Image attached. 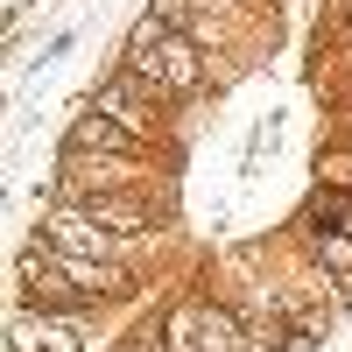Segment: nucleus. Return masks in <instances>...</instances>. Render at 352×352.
Masks as SVG:
<instances>
[{"instance_id":"1","label":"nucleus","mask_w":352,"mask_h":352,"mask_svg":"<svg viewBox=\"0 0 352 352\" xmlns=\"http://www.w3.org/2000/svg\"><path fill=\"white\" fill-rule=\"evenodd\" d=\"M120 71H127L155 106H176V99H197V92H204L197 36L169 28L162 14H141V21H134V36H127V50H120Z\"/></svg>"},{"instance_id":"4","label":"nucleus","mask_w":352,"mask_h":352,"mask_svg":"<svg viewBox=\"0 0 352 352\" xmlns=\"http://www.w3.org/2000/svg\"><path fill=\"white\" fill-rule=\"evenodd\" d=\"M310 247H317V261L352 289V232L345 226H331V219H310Z\"/></svg>"},{"instance_id":"2","label":"nucleus","mask_w":352,"mask_h":352,"mask_svg":"<svg viewBox=\"0 0 352 352\" xmlns=\"http://www.w3.org/2000/svg\"><path fill=\"white\" fill-rule=\"evenodd\" d=\"M64 155H127V162H141V155H155V141H148V134H134V127H120L106 106H92V99H85V106L71 113Z\"/></svg>"},{"instance_id":"3","label":"nucleus","mask_w":352,"mask_h":352,"mask_svg":"<svg viewBox=\"0 0 352 352\" xmlns=\"http://www.w3.org/2000/svg\"><path fill=\"white\" fill-rule=\"evenodd\" d=\"M8 352H85V338H78V324L64 310H21L14 324H8Z\"/></svg>"}]
</instances>
